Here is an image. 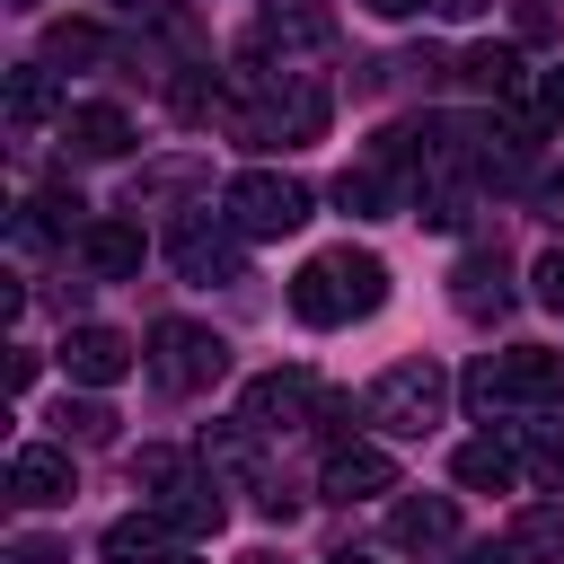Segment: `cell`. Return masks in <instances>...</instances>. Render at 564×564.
I'll return each mask as SVG.
<instances>
[{"mask_svg": "<svg viewBox=\"0 0 564 564\" xmlns=\"http://www.w3.org/2000/svg\"><path fill=\"white\" fill-rule=\"evenodd\" d=\"M458 79L485 88V97H520V88H529V62H520L511 44H476V53L458 62Z\"/></svg>", "mask_w": 564, "mask_h": 564, "instance_id": "21", "label": "cell"}, {"mask_svg": "<svg viewBox=\"0 0 564 564\" xmlns=\"http://www.w3.org/2000/svg\"><path fill=\"white\" fill-rule=\"evenodd\" d=\"M141 361H150V379H159L167 397H203V388H220V370H229V344H220L212 326H194V317H159Z\"/></svg>", "mask_w": 564, "mask_h": 564, "instance_id": "3", "label": "cell"}, {"mask_svg": "<svg viewBox=\"0 0 564 564\" xmlns=\"http://www.w3.org/2000/svg\"><path fill=\"white\" fill-rule=\"evenodd\" d=\"M247 141H273V150H300V141H326V88L308 79V70H247Z\"/></svg>", "mask_w": 564, "mask_h": 564, "instance_id": "2", "label": "cell"}, {"mask_svg": "<svg viewBox=\"0 0 564 564\" xmlns=\"http://www.w3.org/2000/svg\"><path fill=\"white\" fill-rule=\"evenodd\" d=\"M159 511H167V529H176V538H212V529L229 520L220 485H203V476H185L176 494H159Z\"/></svg>", "mask_w": 564, "mask_h": 564, "instance_id": "19", "label": "cell"}, {"mask_svg": "<svg viewBox=\"0 0 564 564\" xmlns=\"http://www.w3.org/2000/svg\"><path fill=\"white\" fill-rule=\"evenodd\" d=\"M546 26H555V9L546 0H520V35H546Z\"/></svg>", "mask_w": 564, "mask_h": 564, "instance_id": "34", "label": "cell"}, {"mask_svg": "<svg viewBox=\"0 0 564 564\" xmlns=\"http://www.w3.org/2000/svg\"><path fill=\"white\" fill-rule=\"evenodd\" d=\"M44 115H53V62H18L9 70V123L44 132Z\"/></svg>", "mask_w": 564, "mask_h": 564, "instance_id": "23", "label": "cell"}, {"mask_svg": "<svg viewBox=\"0 0 564 564\" xmlns=\"http://www.w3.org/2000/svg\"><path fill=\"white\" fill-rule=\"evenodd\" d=\"M529 282H538V300H546V308H564V247H546Z\"/></svg>", "mask_w": 564, "mask_h": 564, "instance_id": "30", "label": "cell"}, {"mask_svg": "<svg viewBox=\"0 0 564 564\" xmlns=\"http://www.w3.org/2000/svg\"><path fill=\"white\" fill-rule=\"evenodd\" d=\"M317 379L308 370H264V379H247V397H238V423L247 432H291V423H308L317 414Z\"/></svg>", "mask_w": 564, "mask_h": 564, "instance_id": "7", "label": "cell"}, {"mask_svg": "<svg viewBox=\"0 0 564 564\" xmlns=\"http://www.w3.org/2000/svg\"><path fill=\"white\" fill-rule=\"evenodd\" d=\"M132 485L159 502V494H176V485H185V458H176V449H141V458H132Z\"/></svg>", "mask_w": 564, "mask_h": 564, "instance_id": "27", "label": "cell"}, {"mask_svg": "<svg viewBox=\"0 0 564 564\" xmlns=\"http://www.w3.org/2000/svg\"><path fill=\"white\" fill-rule=\"evenodd\" d=\"M9 564H70V546H62V538H18Z\"/></svg>", "mask_w": 564, "mask_h": 564, "instance_id": "31", "label": "cell"}, {"mask_svg": "<svg viewBox=\"0 0 564 564\" xmlns=\"http://www.w3.org/2000/svg\"><path fill=\"white\" fill-rule=\"evenodd\" d=\"M167 256H176L185 282H238V273H247V229H238L229 212H185V220L167 229Z\"/></svg>", "mask_w": 564, "mask_h": 564, "instance_id": "6", "label": "cell"}, {"mask_svg": "<svg viewBox=\"0 0 564 564\" xmlns=\"http://www.w3.org/2000/svg\"><path fill=\"white\" fill-rule=\"evenodd\" d=\"M441 405H449V379H441L432 361H397V370H379V388L361 397V414H370L388 441H423V432L441 423Z\"/></svg>", "mask_w": 564, "mask_h": 564, "instance_id": "4", "label": "cell"}, {"mask_svg": "<svg viewBox=\"0 0 564 564\" xmlns=\"http://www.w3.org/2000/svg\"><path fill=\"white\" fill-rule=\"evenodd\" d=\"M176 115H185V123H212V115H229V88L212 79V62H194V70L176 79Z\"/></svg>", "mask_w": 564, "mask_h": 564, "instance_id": "24", "label": "cell"}, {"mask_svg": "<svg viewBox=\"0 0 564 564\" xmlns=\"http://www.w3.org/2000/svg\"><path fill=\"white\" fill-rule=\"evenodd\" d=\"M167 538H176V529H167V511L150 502V511H132V520H115V529H106V564H159V555H167Z\"/></svg>", "mask_w": 564, "mask_h": 564, "instance_id": "20", "label": "cell"}, {"mask_svg": "<svg viewBox=\"0 0 564 564\" xmlns=\"http://www.w3.org/2000/svg\"><path fill=\"white\" fill-rule=\"evenodd\" d=\"M247 564H282V555H247Z\"/></svg>", "mask_w": 564, "mask_h": 564, "instance_id": "38", "label": "cell"}, {"mask_svg": "<svg viewBox=\"0 0 564 564\" xmlns=\"http://www.w3.org/2000/svg\"><path fill=\"white\" fill-rule=\"evenodd\" d=\"M9 502H26V511L70 502V449H62V441H26V449L9 458Z\"/></svg>", "mask_w": 564, "mask_h": 564, "instance_id": "10", "label": "cell"}, {"mask_svg": "<svg viewBox=\"0 0 564 564\" xmlns=\"http://www.w3.org/2000/svg\"><path fill=\"white\" fill-rule=\"evenodd\" d=\"M220 212H229L247 238H291V229L308 220V185L282 176V167H238L229 194H220Z\"/></svg>", "mask_w": 564, "mask_h": 564, "instance_id": "5", "label": "cell"}, {"mask_svg": "<svg viewBox=\"0 0 564 564\" xmlns=\"http://www.w3.org/2000/svg\"><path fill=\"white\" fill-rule=\"evenodd\" d=\"M62 432H70V441H115V414H106L97 397H79V405H62Z\"/></svg>", "mask_w": 564, "mask_h": 564, "instance_id": "29", "label": "cell"}, {"mask_svg": "<svg viewBox=\"0 0 564 564\" xmlns=\"http://www.w3.org/2000/svg\"><path fill=\"white\" fill-rule=\"evenodd\" d=\"M326 564H370V555H326Z\"/></svg>", "mask_w": 564, "mask_h": 564, "instance_id": "37", "label": "cell"}, {"mask_svg": "<svg viewBox=\"0 0 564 564\" xmlns=\"http://www.w3.org/2000/svg\"><path fill=\"white\" fill-rule=\"evenodd\" d=\"M458 538V502L449 494H405L397 511H388V546H405V555H432V546H449Z\"/></svg>", "mask_w": 564, "mask_h": 564, "instance_id": "12", "label": "cell"}, {"mask_svg": "<svg viewBox=\"0 0 564 564\" xmlns=\"http://www.w3.org/2000/svg\"><path fill=\"white\" fill-rule=\"evenodd\" d=\"M335 203H344L352 220H388V212H397V185H388V159H352V167L335 176Z\"/></svg>", "mask_w": 564, "mask_h": 564, "instance_id": "18", "label": "cell"}, {"mask_svg": "<svg viewBox=\"0 0 564 564\" xmlns=\"http://www.w3.org/2000/svg\"><path fill=\"white\" fill-rule=\"evenodd\" d=\"M458 397H467V405H476L485 423H494V414H511V379H502V352H485V361H476V370L458 379Z\"/></svg>", "mask_w": 564, "mask_h": 564, "instance_id": "25", "label": "cell"}, {"mask_svg": "<svg viewBox=\"0 0 564 564\" xmlns=\"http://www.w3.org/2000/svg\"><path fill=\"white\" fill-rule=\"evenodd\" d=\"M449 300H458L467 317H502V308H511V282H502V247H476V256H458V273H449Z\"/></svg>", "mask_w": 564, "mask_h": 564, "instance_id": "15", "label": "cell"}, {"mask_svg": "<svg viewBox=\"0 0 564 564\" xmlns=\"http://www.w3.org/2000/svg\"><path fill=\"white\" fill-rule=\"evenodd\" d=\"M44 62H106V35L88 18H62V26H44Z\"/></svg>", "mask_w": 564, "mask_h": 564, "instance_id": "26", "label": "cell"}, {"mask_svg": "<svg viewBox=\"0 0 564 564\" xmlns=\"http://www.w3.org/2000/svg\"><path fill=\"white\" fill-rule=\"evenodd\" d=\"M432 9H441V18H476L485 0H432Z\"/></svg>", "mask_w": 564, "mask_h": 564, "instance_id": "36", "label": "cell"}, {"mask_svg": "<svg viewBox=\"0 0 564 564\" xmlns=\"http://www.w3.org/2000/svg\"><path fill=\"white\" fill-rule=\"evenodd\" d=\"M502 379H511V405H546V397H564V352L520 344V352H502Z\"/></svg>", "mask_w": 564, "mask_h": 564, "instance_id": "17", "label": "cell"}, {"mask_svg": "<svg viewBox=\"0 0 564 564\" xmlns=\"http://www.w3.org/2000/svg\"><path fill=\"white\" fill-rule=\"evenodd\" d=\"M326 35H335L326 0H264V9H256V26H247V44H256V53H317Z\"/></svg>", "mask_w": 564, "mask_h": 564, "instance_id": "9", "label": "cell"}, {"mask_svg": "<svg viewBox=\"0 0 564 564\" xmlns=\"http://www.w3.org/2000/svg\"><path fill=\"white\" fill-rule=\"evenodd\" d=\"M511 546H520V564H564V502H529L511 520Z\"/></svg>", "mask_w": 564, "mask_h": 564, "instance_id": "22", "label": "cell"}, {"mask_svg": "<svg viewBox=\"0 0 564 564\" xmlns=\"http://www.w3.org/2000/svg\"><path fill=\"white\" fill-rule=\"evenodd\" d=\"M62 132H70L79 159H123V150H132V115H123V106H70Z\"/></svg>", "mask_w": 564, "mask_h": 564, "instance_id": "16", "label": "cell"}, {"mask_svg": "<svg viewBox=\"0 0 564 564\" xmlns=\"http://www.w3.org/2000/svg\"><path fill=\"white\" fill-rule=\"evenodd\" d=\"M388 300V264L370 247H326L291 273V317L300 326H344V317H370Z\"/></svg>", "mask_w": 564, "mask_h": 564, "instance_id": "1", "label": "cell"}, {"mask_svg": "<svg viewBox=\"0 0 564 564\" xmlns=\"http://www.w3.org/2000/svg\"><path fill=\"white\" fill-rule=\"evenodd\" d=\"M317 494H326V502H379V494H397V458H388L379 441H344V449H326Z\"/></svg>", "mask_w": 564, "mask_h": 564, "instance_id": "8", "label": "cell"}, {"mask_svg": "<svg viewBox=\"0 0 564 564\" xmlns=\"http://www.w3.org/2000/svg\"><path fill=\"white\" fill-rule=\"evenodd\" d=\"M458 564H520V546L511 538H476V546H458Z\"/></svg>", "mask_w": 564, "mask_h": 564, "instance_id": "32", "label": "cell"}, {"mask_svg": "<svg viewBox=\"0 0 564 564\" xmlns=\"http://www.w3.org/2000/svg\"><path fill=\"white\" fill-rule=\"evenodd\" d=\"M62 370H70L79 388H115V379L132 370V335H115V326H70V335H62Z\"/></svg>", "mask_w": 564, "mask_h": 564, "instance_id": "11", "label": "cell"}, {"mask_svg": "<svg viewBox=\"0 0 564 564\" xmlns=\"http://www.w3.org/2000/svg\"><path fill=\"white\" fill-rule=\"evenodd\" d=\"M361 9H370V18H414L423 0H361Z\"/></svg>", "mask_w": 564, "mask_h": 564, "instance_id": "35", "label": "cell"}, {"mask_svg": "<svg viewBox=\"0 0 564 564\" xmlns=\"http://www.w3.org/2000/svg\"><path fill=\"white\" fill-rule=\"evenodd\" d=\"M449 476H458V485H476V494H511V485L529 476V458H520V449H511L502 432H476V441H458Z\"/></svg>", "mask_w": 564, "mask_h": 564, "instance_id": "13", "label": "cell"}, {"mask_svg": "<svg viewBox=\"0 0 564 564\" xmlns=\"http://www.w3.org/2000/svg\"><path fill=\"white\" fill-rule=\"evenodd\" d=\"M194 176H203L194 159H167V167H141V176H132V212H141V203H159V194H176V185H194Z\"/></svg>", "mask_w": 564, "mask_h": 564, "instance_id": "28", "label": "cell"}, {"mask_svg": "<svg viewBox=\"0 0 564 564\" xmlns=\"http://www.w3.org/2000/svg\"><path fill=\"white\" fill-rule=\"evenodd\" d=\"M79 264H88L97 282H132V273H141V229H132V220H88V229H79Z\"/></svg>", "mask_w": 564, "mask_h": 564, "instance_id": "14", "label": "cell"}, {"mask_svg": "<svg viewBox=\"0 0 564 564\" xmlns=\"http://www.w3.org/2000/svg\"><path fill=\"white\" fill-rule=\"evenodd\" d=\"M538 115H546V123H564V70H546V79H538Z\"/></svg>", "mask_w": 564, "mask_h": 564, "instance_id": "33", "label": "cell"}]
</instances>
